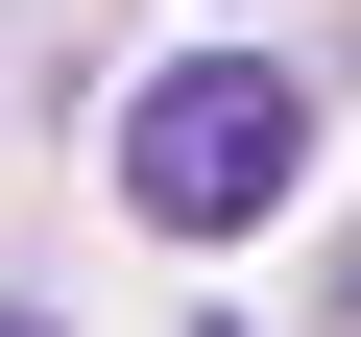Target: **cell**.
<instances>
[{
	"mask_svg": "<svg viewBox=\"0 0 361 337\" xmlns=\"http://www.w3.org/2000/svg\"><path fill=\"white\" fill-rule=\"evenodd\" d=\"M289 168H313V97H289L265 49H169V73H145V121H121V193H145L169 241H265Z\"/></svg>",
	"mask_w": 361,
	"mask_h": 337,
	"instance_id": "obj_1",
	"label": "cell"
},
{
	"mask_svg": "<svg viewBox=\"0 0 361 337\" xmlns=\"http://www.w3.org/2000/svg\"><path fill=\"white\" fill-rule=\"evenodd\" d=\"M0 337H49V313H0Z\"/></svg>",
	"mask_w": 361,
	"mask_h": 337,
	"instance_id": "obj_2",
	"label": "cell"
}]
</instances>
